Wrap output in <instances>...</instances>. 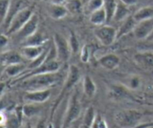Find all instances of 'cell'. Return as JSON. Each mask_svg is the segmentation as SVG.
<instances>
[{
    "instance_id": "6da1fadb",
    "label": "cell",
    "mask_w": 153,
    "mask_h": 128,
    "mask_svg": "<svg viewBox=\"0 0 153 128\" xmlns=\"http://www.w3.org/2000/svg\"><path fill=\"white\" fill-rule=\"evenodd\" d=\"M64 78L62 73L58 71L54 73H40L33 75L23 79L21 86L28 91L50 89L51 87L58 84Z\"/></svg>"
},
{
    "instance_id": "7a4b0ae2",
    "label": "cell",
    "mask_w": 153,
    "mask_h": 128,
    "mask_svg": "<svg viewBox=\"0 0 153 128\" xmlns=\"http://www.w3.org/2000/svg\"><path fill=\"white\" fill-rule=\"evenodd\" d=\"M80 78L81 72L79 68L77 66L75 65V64H71L69 67L68 72H67V74L65 77V80H64L61 93H60L57 100H55V104L53 105V107L52 109V113H51V117L52 118L53 116L54 113L55 112V111H56L58 106H59L61 102L64 99L65 94H67L79 82V81L80 80Z\"/></svg>"
},
{
    "instance_id": "3957f363",
    "label": "cell",
    "mask_w": 153,
    "mask_h": 128,
    "mask_svg": "<svg viewBox=\"0 0 153 128\" xmlns=\"http://www.w3.org/2000/svg\"><path fill=\"white\" fill-rule=\"evenodd\" d=\"M82 112V104L77 92L75 91L70 97L65 115L61 128H70L71 124L78 119Z\"/></svg>"
},
{
    "instance_id": "277c9868",
    "label": "cell",
    "mask_w": 153,
    "mask_h": 128,
    "mask_svg": "<svg viewBox=\"0 0 153 128\" xmlns=\"http://www.w3.org/2000/svg\"><path fill=\"white\" fill-rule=\"evenodd\" d=\"M33 10L30 7H24L17 10L13 15L11 19L7 24V28L6 34H16L22 27L28 22L30 18L34 14Z\"/></svg>"
},
{
    "instance_id": "5b68a950",
    "label": "cell",
    "mask_w": 153,
    "mask_h": 128,
    "mask_svg": "<svg viewBox=\"0 0 153 128\" xmlns=\"http://www.w3.org/2000/svg\"><path fill=\"white\" fill-rule=\"evenodd\" d=\"M142 114L134 109H125L117 112L114 115L116 124L122 128H134L138 124Z\"/></svg>"
},
{
    "instance_id": "8992f818",
    "label": "cell",
    "mask_w": 153,
    "mask_h": 128,
    "mask_svg": "<svg viewBox=\"0 0 153 128\" xmlns=\"http://www.w3.org/2000/svg\"><path fill=\"white\" fill-rule=\"evenodd\" d=\"M97 40L104 46H110L117 39V30L108 25H100L94 31Z\"/></svg>"
},
{
    "instance_id": "52a82bcc",
    "label": "cell",
    "mask_w": 153,
    "mask_h": 128,
    "mask_svg": "<svg viewBox=\"0 0 153 128\" xmlns=\"http://www.w3.org/2000/svg\"><path fill=\"white\" fill-rule=\"evenodd\" d=\"M53 43L56 49L58 61L61 62L68 61L72 53L68 40H67L62 34L56 33L54 35Z\"/></svg>"
},
{
    "instance_id": "ba28073f",
    "label": "cell",
    "mask_w": 153,
    "mask_h": 128,
    "mask_svg": "<svg viewBox=\"0 0 153 128\" xmlns=\"http://www.w3.org/2000/svg\"><path fill=\"white\" fill-rule=\"evenodd\" d=\"M39 25V18L38 16L35 13L32 15L29 20L22 27L20 30L16 33L17 37L20 38L21 40H25L31 35H32L34 33L38 30Z\"/></svg>"
},
{
    "instance_id": "9c48e42d",
    "label": "cell",
    "mask_w": 153,
    "mask_h": 128,
    "mask_svg": "<svg viewBox=\"0 0 153 128\" xmlns=\"http://www.w3.org/2000/svg\"><path fill=\"white\" fill-rule=\"evenodd\" d=\"M51 94L52 92L50 89L28 91L24 94L23 99L28 103L40 104L49 100Z\"/></svg>"
},
{
    "instance_id": "30bf717a",
    "label": "cell",
    "mask_w": 153,
    "mask_h": 128,
    "mask_svg": "<svg viewBox=\"0 0 153 128\" xmlns=\"http://www.w3.org/2000/svg\"><path fill=\"white\" fill-rule=\"evenodd\" d=\"M134 61L139 67L144 70H153V53L150 51L144 50L134 55Z\"/></svg>"
},
{
    "instance_id": "8fae6325",
    "label": "cell",
    "mask_w": 153,
    "mask_h": 128,
    "mask_svg": "<svg viewBox=\"0 0 153 128\" xmlns=\"http://www.w3.org/2000/svg\"><path fill=\"white\" fill-rule=\"evenodd\" d=\"M153 31V18L137 22L133 34L138 40H146Z\"/></svg>"
},
{
    "instance_id": "7c38bea8",
    "label": "cell",
    "mask_w": 153,
    "mask_h": 128,
    "mask_svg": "<svg viewBox=\"0 0 153 128\" xmlns=\"http://www.w3.org/2000/svg\"><path fill=\"white\" fill-rule=\"evenodd\" d=\"M60 69L59 61L58 60H54L50 61H44L43 64L33 70H30L28 73L22 76V79H25V78L28 76H33V75L40 74V73H54V72L58 71Z\"/></svg>"
},
{
    "instance_id": "4fadbf2b",
    "label": "cell",
    "mask_w": 153,
    "mask_h": 128,
    "mask_svg": "<svg viewBox=\"0 0 153 128\" xmlns=\"http://www.w3.org/2000/svg\"><path fill=\"white\" fill-rule=\"evenodd\" d=\"M24 58H25L22 56L21 52L13 50H7L1 52V61L2 65L7 67V66L12 65V64L23 63Z\"/></svg>"
},
{
    "instance_id": "5bb4252c",
    "label": "cell",
    "mask_w": 153,
    "mask_h": 128,
    "mask_svg": "<svg viewBox=\"0 0 153 128\" xmlns=\"http://www.w3.org/2000/svg\"><path fill=\"white\" fill-rule=\"evenodd\" d=\"M120 59L116 54L108 53L102 56L98 60L99 64L103 68L108 70H112L116 69L119 66Z\"/></svg>"
},
{
    "instance_id": "9a60e30c",
    "label": "cell",
    "mask_w": 153,
    "mask_h": 128,
    "mask_svg": "<svg viewBox=\"0 0 153 128\" xmlns=\"http://www.w3.org/2000/svg\"><path fill=\"white\" fill-rule=\"evenodd\" d=\"M46 48L45 44L42 46H23L20 52L24 58L33 61L38 58Z\"/></svg>"
},
{
    "instance_id": "2e32d148",
    "label": "cell",
    "mask_w": 153,
    "mask_h": 128,
    "mask_svg": "<svg viewBox=\"0 0 153 128\" xmlns=\"http://www.w3.org/2000/svg\"><path fill=\"white\" fill-rule=\"evenodd\" d=\"M137 21L134 19V16H128L126 19L122 21L119 29L117 30V39L133 32L137 24Z\"/></svg>"
},
{
    "instance_id": "e0dca14e",
    "label": "cell",
    "mask_w": 153,
    "mask_h": 128,
    "mask_svg": "<svg viewBox=\"0 0 153 128\" xmlns=\"http://www.w3.org/2000/svg\"><path fill=\"white\" fill-rule=\"evenodd\" d=\"M68 10L64 4H52L48 7V13L51 18L54 19H61L65 17L68 13Z\"/></svg>"
},
{
    "instance_id": "ac0fdd59",
    "label": "cell",
    "mask_w": 153,
    "mask_h": 128,
    "mask_svg": "<svg viewBox=\"0 0 153 128\" xmlns=\"http://www.w3.org/2000/svg\"><path fill=\"white\" fill-rule=\"evenodd\" d=\"M46 41L47 38L46 36L43 34V33L37 30L32 35L23 40V43L24 46H42L46 44Z\"/></svg>"
},
{
    "instance_id": "d6986e66",
    "label": "cell",
    "mask_w": 153,
    "mask_h": 128,
    "mask_svg": "<svg viewBox=\"0 0 153 128\" xmlns=\"http://www.w3.org/2000/svg\"><path fill=\"white\" fill-rule=\"evenodd\" d=\"M128 7L129 6L126 5L118 0L113 20L116 21V22H122L124 19H126L128 16H130V10Z\"/></svg>"
},
{
    "instance_id": "ffe728a7",
    "label": "cell",
    "mask_w": 153,
    "mask_h": 128,
    "mask_svg": "<svg viewBox=\"0 0 153 128\" xmlns=\"http://www.w3.org/2000/svg\"><path fill=\"white\" fill-rule=\"evenodd\" d=\"M90 21H91V23L97 25V26L105 25V23L107 22V14H106L104 7H102L99 10L91 13Z\"/></svg>"
},
{
    "instance_id": "44dd1931",
    "label": "cell",
    "mask_w": 153,
    "mask_h": 128,
    "mask_svg": "<svg viewBox=\"0 0 153 128\" xmlns=\"http://www.w3.org/2000/svg\"><path fill=\"white\" fill-rule=\"evenodd\" d=\"M83 92L88 98H93L97 93V85L94 79L88 75H86L84 77Z\"/></svg>"
},
{
    "instance_id": "7402d4cb",
    "label": "cell",
    "mask_w": 153,
    "mask_h": 128,
    "mask_svg": "<svg viewBox=\"0 0 153 128\" xmlns=\"http://www.w3.org/2000/svg\"><path fill=\"white\" fill-rule=\"evenodd\" d=\"M133 16L137 22L145 20V19H152L153 18V5L141 7L137 10Z\"/></svg>"
},
{
    "instance_id": "603a6c76",
    "label": "cell",
    "mask_w": 153,
    "mask_h": 128,
    "mask_svg": "<svg viewBox=\"0 0 153 128\" xmlns=\"http://www.w3.org/2000/svg\"><path fill=\"white\" fill-rule=\"evenodd\" d=\"M64 4L69 13L73 14L80 13L83 7L82 0H65Z\"/></svg>"
},
{
    "instance_id": "cb8c5ba5",
    "label": "cell",
    "mask_w": 153,
    "mask_h": 128,
    "mask_svg": "<svg viewBox=\"0 0 153 128\" xmlns=\"http://www.w3.org/2000/svg\"><path fill=\"white\" fill-rule=\"evenodd\" d=\"M117 1L118 0H104L103 7L107 14V22L113 20L117 5Z\"/></svg>"
},
{
    "instance_id": "d4e9b609",
    "label": "cell",
    "mask_w": 153,
    "mask_h": 128,
    "mask_svg": "<svg viewBox=\"0 0 153 128\" xmlns=\"http://www.w3.org/2000/svg\"><path fill=\"white\" fill-rule=\"evenodd\" d=\"M22 109V113L27 118H32L40 112V107L37 103H28L24 105Z\"/></svg>"
},
{
    "instance_id": "484cf974",
    "label": "cell",
    "mask_w": 153,
    "mask_h": 128,
    "mask_svg": "<svg viewBox=\"0 0 153 128\" xmlns=\"http://www.w3.org/2000/svg\"><path fill=\"white\" fill-rule=\"evenodd\" d=\"M25 68V66L23 63H19V64H12L5 67L4 69V73L9 77H14L17 75L20 74Z\"/></svg>"
},
{
    "instance_id": "4316f807",
    "label": "cell",
    "mask_w": 153,
    "mask_h": 128,
    "mask_svg": "<svg viewBox=\"0 0 153 128\" xmlns=\"http://www.w3.org/2000/svg\"><path fill=\"white\" fill-rule=\"evenodd\" d=\"M11 0H1L0 1V16L1 22H4L7 19L10 10Z\"/></svg>"
},
{
    "instance_id": "83f0119b",
    "label": "cell",
    "mask_w": 153,
    "mask_h": 128,
    "mask_svg": "<svg viewBox=\"0 0 153 128\" xmlns=\"http://www.w3.org/2000/svg\"><path fill=\"white\" fill-rule=\"evenodd\" d=\"M69 44H70V49H71L72 53H76L79 50V42L77 37L73 31H70V36H69Z\"/></svg>"
},
{
    "instance_id": "f1b7e54d",
    "label": "cell",
    "mask_w": 153,
    "mask_h": 128,
    "mask_svg": "<svg viewBox=\"0 0 153 128\" xmlns=\"http://www.w3.org/2000/svg\"><path fill=\"white\" fill-rule=\"evenodd\" d=\"M103 5H104V0H89L87 4V10L91 13L103 7Z\"/></svg>"
},
{
    "instance_id": "f546056e",
    "label": "cell",
    "mask_w": 153,
    "mask_h": 128,
    "mask_svg": "<svg viewBox=\"0 0 153 128\" xmlns=\"http://www.w3.org/2000/svg\"><path fill=\"white\" fill-rule=\"evenodd\" d=\"M80 58L83 63L89 62L91 58V48L88 45H85L82 48L80 52Z\"/></svg>"
},
{
    "instance_id": "4dcf8cb0",
    "label": "cell",
    "mask_w": 153,
    "mask_h": 128,
    "mask_svg": "<svg viewBox=\"0 0 153 128\" xmlns=\"http://www.w3.org/2000/svg\"><path fill=\"white\" fill-rule=\"evenodd\" d=\"M92 128H108L105 119L100 114H97Z\"/></svg>"
},
{
    "instance_id": "1f68e13d",
    "label": "cell",
    "mask_w": 153,
    "mask_h": 128,
    "mask_svg": "<svg viewBox=\"0 0 153 128\" xmlns=\"http://www.w3.org/2000/svg\"><path fill=\"white\" fill-rule=\"evenodd\" d=\"M140 85V79L138 76H133L129 79L128 82V87L131 89H137Z\"/></svg>"
},
{
    "instance_id": "d6a6232c",
    "label": "cell",
    "mask_w": 153,
    "mask_h": 128,
    "mask_svg": "<svg viewBox=\"0 0 153 128\" xmlns=\"http://www.w3.org/2000/svg\"><path fill=\"white\" fill-rule=\"evenodd\" d=\"M8 43V37H7V34H1V47L3 49L6 47V46Z\"/></svg>"
},
{
    "instance_id": "836d02e7",
    "label": "cell",
    "mask_w": 153,
    "mask_h": 128,
    "mask_svg": "<svg viewBox=\"0 0 153 128\" xmlns=\"http://www.w3.org/2000/svg\"><path fill=\"white\" fill-rule=\"evenodd\" d=\"M119 1H120L121 2L124 3V4H126V5L131 6V5H133V4H136L138 0H119Z\"/></svg>"
},
{
    "instance_id": "e575fe53",
    "label": "cell",
    "mask_w": 153,
    "mask_h": 128,
    "mask_svg": "<svg viewBox=\"0 0 153 128\" xmlns=\"http://www.w3.org/2000/svg\"><path fill=\"white\" fill-rule=\"evenodd\" d=\"M148 43H146V46H144L145 50L150 51L153 52V41H147Z\"/></svg>"
},
{
    "instance_id": "d590c367",
    "label": "cell",
    "mask_w": 153,
    "mask_h": 128,
    "mask_svg": "<svg viewBox=\"0 0 153 128\" xmlns=\"http://www.w3.org/2000/svg\"><path fill=\"white\" fill-rule=\"evenodd\" d=\"M36 128H46V121H45V120H41V121L37 124V127Z\"/></svg>"
},
{
    "instance_id": "8d00e7d4",
    "label": "cell",
    "mask_w": 153,
    "mask_h": 128,
    "mask_svg": "<svg viewBox=\"0 0 153 128\" xmlns=\"http://www.w3.org/2000/svg\"><path fill=\"white\" fill-rule=\"evenodd\" d=\"M49 1L52 4H64L65 0H49Z\"/></svg>"
},
{
    "instance_id": "74e56055",
    "label": "cell",
    "mask_w": 153,
    "mask_h": 128,
    "mask_svg": "<svg viewBox=\"0 0 153 128\" xmlns=\"http://www.w3.org/2000/svg\"><path fill=\"white\" fill-rule=\"evenodd\" d=\"M146 41H153V31L151 32V34H149V37L146 39Z\"/></svg>"
},
{
    "instance_id": "f35d334b",
    "label": "cell",
    "mask_w": 153,
    "mask_h": 128,
    "mask_svg": "<svg viewBox=\"0 0 153 128\" xmlns=\"http://www.w3.org/2000/svg\"><path fill=\"white\" fill-rule=\"evenodd\" d=\"M22 128H32V127H31V125L29 124V123H26Z\"/></svg>"
},
{
    "instance_id": "ab89813d",
    "label": "cell",
    "mask_w": 153,
    "mask_h": 128,
    "mask_svg": "<svg viewBox=\"0 0 153 128\" xmlns=\"http://www.w3.org/2000/svg\"><path fill=\"white\" fill-rule=\"evenodd\" d=\"M70 128H72V127H70Z\"/></svg>"
},
{
    "instance_id": "60d3db41",
    "label": "cell",
    "mask_w": 153,
    "mask_h": 128,
    "mask_svg": "<svg viewBox=\"0 0 153 128\" xmlns=\"http://www.w3.org/2000/svg\"><path fill=\"white\" fill-rule=\"evenodd\" d=\"M58 128H59V127H58Z\"/></svg>"
},
{
    "instance_id": "b9f144b4",
    "label": "cell",
    "mask_w": 153,
    "mask_h": 128,
    "mask_svg": "<svg viewBox=\"0 0 153 128\" xmlns=\"http://www.w3.org/2000/svg\"></svg>"
}]
</instances>
